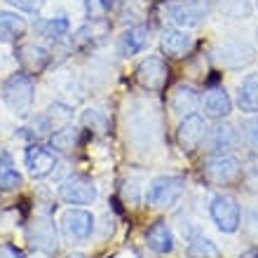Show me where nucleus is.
Masks as SVG:
<instances>
[{
    "mask_svg": "<svg viewBox=\"0 0 258 258\" xmlns=\"http://www.w3.org/2000/svg\"><path fill=\"white\" fill-rule=\"evenodd\" d=\"M160 47L171 59H181L192 49V35H188L181 28H164L160 35Z\"/></svg>",
    "mask_w": 258,
    "mask_h": 258,
    "instance_id": "17",
    "label": "nucleus"
},
{
    "mask_svg": "<svg viewBox=\"0 0 258 258\" xmlns=\"http://www.w3.org/2000/svg\"><path fill=\"white\" fill-rule=\"evenodd\" d=\"M21 183H24V178L14 167L12 157L7 153H0V190H17L21 188Z\"/></svg>",
    "mask_w": 258,
    "mask_h": 258,
    "instance_id": "26",
    "label": "nucleus"
},
{
    "mask_svg": "<svg viewBox=\"0 0 258 258\" xmlns=\"http://www.w3.org/2000/svg\"><path fill=\"white\" fill-rule=\"evenodd\" d=\"M239 258H258V249H249V251H244Z\"/></svg>",
    "mask_w": 258,
    "mask_h": 258,
    "instance_id": "37",
    "label": "nucleus"
},
{
    "mask_svg": "<svg viewBox=\"0 0 258 258\" xmlns=\"http://www.w3.org/2000/svg\"><path fill=\"white\" fill-rule=\"evenodd\" d=\"M211 10V0H169L164 12L176 26H200Z\"/></svg>",
    "mask_w": 258,
    "mask_h": 258,
    "instance_id": "6",
    "label": "nucleus"
},
{
    "mask_svg": "<svg viewBox=\"0 0 258 258\" xmlns=\"http://www.w3.org/2000/svg\"><path fill=\"white\" fill-rule=\"evenodd\" d=\"M17 61H19V66L24 68V73L28 75H38L42 73L45 68L49 66V52L42 45H35V42H26V45H19L17 47Z\"/></svg>",
    "mask_w": 258,
    "mask_h": 258,
    "instance_id": "14",
    "label": "nucleus"
},
{
    "mask_svg": "<svg viewBox=\"0 0 258 258\" xmlns=\"http://www.w3.org/2000/svg\"><path fill=\"white\" fill-rule=\"evenodd\" d=\"M207 124H204V117L192 113V115H185L181 120L176 129V141L181 146L183 153H192L204 143V136H207Z\"/></svg>",
    "mask_w": 258,
    "mask_h": 258,
    "instance_id": "12",
    "label": "nucleus"
},
{
    "mask_svg": "<svg viewBox=\"0 0 258 258\" xmlns=\"http://www.w3.org/2000/svg\"><path fill=\"white\" fill-rule=\"evenodd\" d=\"M35 33L47 38V40H61L71 31V21L66 17H52V19H35Z\"/></svg>",
    "mask_w": 258,
    "mask_h": 258,
    "instance_id": "24",
    "label": "nucleus"
},
{
    "mask_svg": "<svg viewBox=\"0 0 258 258\" xmlns=\"http://www.w3.org/2000/svg\"><path fill=\"white\" fill-rule=\"evenodd\" d=\"M85 12H87L89 19H101V14L106 12V10L101 7L99 0H85Z\"/></svg>",
    "mask_w": 258,
    "mask_h": 258,
    "instance_id": "33",
    "label": "nucleus"
},
{
    "mask_svg": "<svg viewBox=\"0 0 258 258\" xmlns=\"http://www.w3.org/2000/svg\"><path fill=\"white\" fill-rule=\"evenodd\" d=\"M96 221L87 209H71L61 216V235L68 244H85L94 235Z\"/></svg>",
    "mask_w": 258,
    "mask_h": 258,
    "instance_id": "7",
    "label": "nucleus"
},
{
    "mask_svg": "<svg viewBox=\"0 0 258 258\" xmlns=\"http://www.w3.org/2000/svg\"><path fill=\"white\" fill-rule=\"evenodd\" d=\"M3 99L14 115L26 117L33 108L35 82L28 73H12L3 85Z\"/></svg>",
    "mask_w": 258,
    "mask_h": 258,
    "instance_id": "1",
    "label": "nucleus"
},
{
    "mask_svg": "<svg viewBox=\"0 0 258 258\" xmlns=\"http://www.w3.org/2000/svg\"><path fill=\"white\" fill-rule=\"evenodd\" d=\"M160 134V115H157L155 108H146V106H134V108L127 113V136L132 141L143 148L146 143L150 146L153 136Z\"/></svg>",
    "mask_w": 258,
    "mask_h": 258,
    "instance_id": "3",
    "label": "nucleus"
},
{
    "mask_svg": "<svg viewBox=\"0 0 258 258\" xmlns=\"http://www.w3.org/2000/svg\"><path fill=\"white\" fill-rule=\"evenodd\" d=\"M237 106L246 115H258V73H249L237 89Z\"/></svg>",
    "mask_w": 258,
    "mask_h": 258,
    "instance_id": "22",
    "label": "nucleus"
},
{
    "mask_svg": "<svg viewBox=\"0 0 258 258\" xmlns=\"http://www.w3.org/2000/svg\"><path fill=\"white\" fill-rule=\"evenodd\" d=\"M78 143H80V132L75 127H63L59 129L56 134H52V148H54V153H66V155H71L75 148H78Z\"/></svg>",
    "mask_w": 258,
    "mask_h": 258,
    "instance_id": "27",
    "label": "nucleus"
},
{
    "mask_svg": "<svg viewBox=\"0 0 258 258\" xmlns=\"http://www.w3.org/2000/svg\"><path fill=\"white\" fill-rule=\"evenodd\" d=\"M24 162H26V169L33 178H47L56 169L59 157L47 146H31L24 155Z\"/></svg>",
    "mask_w": 258,
    "mask_h": 258,
    "instance_id": "13",
    "label": "nucleus"
},
{
    "mask_svg": "<svg viewBox=\"0 0 258 258\" xmlns=\"http://www.w3.org/2000/svg\"><path fill=\"white\" fill-rule=\"evenodd\" d=\"M221 14L230 19H246L251 14L249 0H221Z\"/></svg>",
    "mask_w": 258,
    "mask_h": 258,
    "instance_id": "29",
    "label": "nucleus"
},
{
    "mask_svg": "<svg viewBox=\"0 0 258 258\" xmlns=\"http://www.w3.org/2000/svg\"><path fill=\"white\" fill-rule=\"evenodd\" d=\"M26 33V21L14 12H0V42H17Z\"/></svg>",
    "mask_w": 258,
    "mask_h": 258,
    "instance_id": "25",
    "label": "nucleus"
},
{
    "mask_svg": "<svg viewBox=\"0 0 258 258\" xmlns=\"http://www.w3.org/2000/svg\"><path fill=\"white\" fill-rule=\"evenodd\" d=\"M71 120H73V110L68 108V106H63V103H54V106H49L45 113L40 115V127H38V132L40 134H56L59 129L68 127L71 124Z\"/></svg>",
    "mask_w": 258,
    "mask_h": 258,
    "instance_id": "20",
    "label": "nucleus"
},
{
    "mask_svg": "<svg viewBox=\"0 0 258 258\" xmlns=\"http://www.w3.org/2000/svg\"><path fill=\"white\" fill-rule=\"evenodd\" d=\"M185 178L183 176H160L148 185L146 190V202L153 209H169L183 197Z\"/></svg>",
    "mask_w": 258,
    "mask_h": 258,
    "instance_id": "5",
    "label": "nucleus"
},
{
    "mask_svg": "<svg viewBox=\"0 0 258 258\" xmlns=\"http://www.w3.org/2000/svg\"><path fill=\"white\" fill-rule=\"evenodd\" d=\"M0 258H24V253L19 249H14L12 244H3L0 246Z\"/></svg>",
    "mask_w": 258,
    "mask_h": 258,
    "instance_id": "35",
    "label": "nucleus"
},
{
    "mask_svg": "<svg viewBox=\"0 0 258 258\" xmlns=\"http://www.w3.org/2000/svg\"><path fill=\"white\" fill-rule=\"evenodd\" d=\"M59 197L61 202L71 204V207H80V204H92L96 202L99 190H96V183L89 176H68L59 183Z\"/></svg>",
    "mask_w": 258,
    "mask_h": 258,
    "instance_id": "8",
    "label": "nucleus"
},
{
    "mask_svg": "<svg viewBox=\"0 0 258 258\" xmlns=\"http://www.w3.org/2000/svg\"><path fill=\"white\" fill-rule=\"evenodd\" d=\"M237 129L232 124L218 120L214 127L207 129V136H204V150H209L211 155H228L235 146H237Z\"/></svg>",
    "mask_w": 258,
    "mask_h": 258,
    "instance_id": "11",
    "label": "nucleus"
},
{
    "mask_svg": "<svg viewBox=\"0 0 258 258\" xmlns=\"http://www.w3.org/2000/svg\"><path fill=\"white\" fill-rule=\"evenodd\" d=\"M7 3L17 10H24V12H38L45 0H7Z\"/></svg>",
    "mask_w": 258,
    "mask_h": 258,
    "instance_id": "32",
    "label": "nucleus"
},
{
    "mask_svg": "<svg viewBox=\"0 0 258 258\" xmlns=\"http://www.w3.org/2000/svg\"><path fill=\"white\" fill-rule=\"evenodd\" d=\"M68 258H87V256H85V253H71Z\"/></svg>",
    "mask_w": 258,
    "mask_h": 258,
    "instance_id": "38",
    "label": "nucleus"
},
{
    "mask_svg": "<svg viewBox=\"0 0 258 258\" xmlns=\"http://www.w3.org/2000/svg\"><path fill=\"white\" fill-rule=\"evenodd\" d=\"M202 108H204V115L209 120H223L232 113V99L230 94L225 92V87H214L209 89L202 99Z\"/></svg>",
    "mask_w": 258,
    "mask_h": 258,
    "instance_id": "16",
    "label": "nucleus"
},
{
    "mask_svg": "<svg viewBox=\"0 0 258 258\" xmlns=\"http://www.w3.org/2000/svg\"><path fill=\"white\" fill-rule=\"evenodd\" d=\"M242 162L232 155H209L202 167V178L209 188H225L242 181Z\"/></svg>",
    "mask_w": 258,
    "mask_h": 258,
    "instance_id": "2",
    "label": "nucleus"
},
{
    "mask_svg": "<svg viewBox=\"0 0 258 258\" xmlns=\"http://www.w3.org/2000/svg\"><path fill=\"white\" fill-rule=\"evenodd\" d=\"M99 3H101V7L106 10V12H108V10H113V7L117 5V0H99Z\"/></svg>",
    "mask_w": 258,
    "mask_h": 258,
    "instance_id": "36",
    "label": "nucleus"
},
{
    "mask_svg": "<svg viewBox=\"0 0 258 258\" xmlns=\"http://www.w3.org/2000/svg\"><path fill=\"white\" fill-rule=\"evenodd\" d=\"M256 7H258V0H256Z\"/></svg>",
    "mask_w": 258,
    "mask_h": 258,
    "instance_id": "40",
    "label": "nucleus"
},
{
    "mask_svg": "<svg viewBox=\"0 0 258 258\" xmlns=\"http://www.w3.org/2000/svg\"><path fill=\"white\" fill-rule=\"evenodd\" d=\"M246 230L253 239H258V207H253L249 211V218H246Z\"/></svg>",
    "mask_w": 258,
    "mask_h": 258,
    "instance_id": "34",
    "label": "nucleus"
},
{
    "mask_svg": "<svg viewBox=\"0 0 258 258\" xmlns=\"http://www.w3.org/2000/svg\"><path fill=\"white\" fill-rule=\"evenodd\" d=\"M211 56H214V61H216L221 68L239 71V68L253 63L256 49H253L246 40H242V38H228V40L218 42L216 47H214Z\"/></svg>",
    "mask_w": 258,
    "mask_h": 258,
    "instance_id": "4",
    "label": "nucleus"
},
{
    "mask_svg": "<svg viewBox=\"0 0 258 258\" xmlns=\"http://www.w3.org/2000/svg\"><path fill=\"white\" fill-rule=\"evenodd\" d=\"M28 237L33 242V246L42 249L45 253H54L56 246H59V232H56V225L52 221H35L28 230Z\"/></svg>",
    "mask_w": 258,
    "mask_h": 258,
    "instance_id": "19",
    "label": "nucleus"
},
{
    "mask_svg": "<svg viewBox=\"0 0 258 258\" xmlns=\"http://www.w3.org/2000/svg\"><path fill=\"white\" fill-rule=\"evenodd\" d=\"M136 80L148 92H162L167 87V82H169V66H167L162 56H146L136 66Z\"/></svg>",
    "mask_w": 258,
    "mask_h": 258,
    "instance_id": "10",
    "label": "nucleus"
},
{
    "mask_svg": "<svg viewBox=\"0 0 258 258\" xmlns=\"http://www.w3.org/2000/svg\"><path fill=\"white\" fill-rule=\"evenodd\" d=\"M256 35H258V28H256Z\"/></svg>",
    "mask_w": 258,
    "mask_h": 258,
    "instance_id": "39",
    "label": "nucleus"
},
{
    "mask_svg": "<svg viewBox=\"0 0 258 258\" xmlns=\"http://www.w3.org/2000/svg\"><path fill=\"white\" fill-rule=\"evenodd\" d=\"M183 237L188 242V256L190 258H221L218 246L200 228H195L190 221L183 223Z\"/></svg>",
    "mask_w": 258,
    "mask_h": 258,
    "instance_id": "15",
    "label": "nucleus"
},
{
    "mask_svg": "<svg viewBox=\"0 0 258 258\" xmlns=\"http://www.w3.org/2000/svg\"><path fill=\"white\" fill-rule=\"evenodd\" d=\"M80 122H82V127L89 129V132H94V134H106V132H108V117L96 108L85 110L80 117Z\"/></svg>",
    "mask_w": 258,
    "mask_h": 258,
    "instance_id": "28",
    "label": "nucleus"
},
{
    "mask_svg": "<svg viewBox=\"0 0 258 258\" xmlns=\"http://www.w3.org/2000/svg\"><path fill=\"white\" fill-rule=\"evenodd\" d=\"M146 242L155 253H171L174 251V232L167 221H155L146 230Z\"/></svg>",
    "mask_w": 258,
    "mask_h": 258,
    "instance_id": "21",
    "label": "nucleus"
},
{
    "mask_svg": "<svg viewBox=\"0 0 258 258\" xmlns=\"http://www.w3.org/2000/svg\"><path fill=\"white\" fill-rule=\"evenodd\" d=\"M148 40H150V31L146 26L127 28V31L117 38V54L124 56V59H129V56L143 52L146 45H148Z\"/></svg>",
    "mask_w": 258,
    "mask_h": 258,
    "instance_id": "18",
    "label": "nucleus"
},
{
    "mask_svg": "<svg viewBox=\"0 0 258 258\" xmlns=\"http://www.w3.org/2000/svg\"><path fill=\"white\" fill-rule=\"evenodd\" d=\"M242 132H244L246 143H249L253 150H258V117L246 120V122L242 124Z\"/></svg>",
    "mask_w": 258,
    "mask_h": 258,
    "instance_id": "31",
    "label": "nucleus"
},
{
    "mask_svg": "<svg viewBox=\"0 0 258 258\" xmlns=\"http://www.w3.org/2000/svg\"><path fill=\"white\" fill-rule=\"evenodd\" d=\"M209 214L211 221L216 223V228L221 232H237L239 223H242V211L235 197L230 195H216L209 204Z\"/></svg>",
    "mask_w": 258,
    "mask_h": 258,
    "instance_id": "9",
    "label": "nucleus"
},
{
    "mask_svg": "<svg viewBox=\"0 0 258 258\" xmlns=\"http://www.w3.org/2000/svg\"><path fill=\"white\" fill-rule=\"evenodd\" d=\"M197 106H200V96H197V92L192 87H188V85H178L176 89H174V94H171V110L174 113H178V115H192L197 110Z\"/></svg>",
    "mask_w": 258,
    "mask_h": 258,
    "instance_id": "23",
    "label": "nucleus"
},
{
    "mask_svg": "<svg viewBox=\"0 0 258 258\" xmlns=\"http://www.w3.org/2000/svg\"><path fill=\"white\" fill-rule=\"evenodd\" d=\"M242 183L249 192H258V160H251L242 169Z\"/></svg>",
    "mask_w": 258,
    "mask_h": 258,
    "instance_id": "30",
    "label": "nucleus"
}]
</instances>
